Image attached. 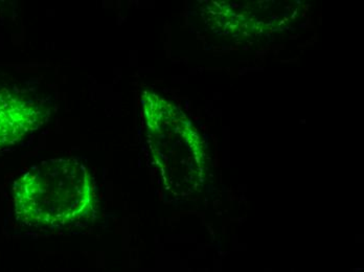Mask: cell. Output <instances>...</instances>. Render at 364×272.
Returning a JSON list of instances; mask_svg holds the SVG:
<instances>
[{
	"label": "cell",
	"mask_w": 364,
	"mask_h": 272,
	"mask_svg": "<svg viewBox=\"0 0 364 272\" xmlns=\"http://www.w3.org/2000/svg\"><path fill=\"white\" fill-rule=\"evenodd\" d=\"M13 191L17 219L30 227H65L95 205L90 172L73 158L42 161L16 180Z\"/></svg>",
	"instance_id": "obj_1"
},
{
	"label": "cell",
	"mask_w": 364,
	"mask_h": 272,
	"mask_svg": "<svg viewBox=\"0 0 364 272\" xmlns=\"http://www.w3.org/2000/svg\"><path fill=\"white\" fill-rule=\"evenodd\" d=\"M151 148L166 190L176 196L194 192L201 181V161L181 112L155 94L144 96Z\"/></svg>",
	"instance_id": "obj_2"
}]
</instances>
